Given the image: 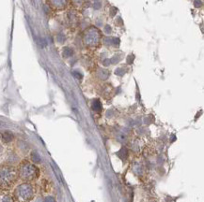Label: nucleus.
<instances>
[{
    "label": "nucleus",
    "mask_w": 204,
    "mask_h": 202,
    "mask_svg": "<svg viewBox=\"0 0 204 202\" xmlns=\"http://www.w3.org/2000/svg\"><path fill=\"white\" fill-rule=\"evenodd\" d=\"M18 180L19 176L16 167L10 164L0 165V190H10Z\"/></svg>",
    "instance_id": "nucleus-1"
},
{
    "label": "nucleus",
    "mask_w": 204,
    "mask_h": 202,
    "mask_svg": "<svg viewBox=\"0 0 204 202\" xmlns=\"http://www.w3.org/2000/svg\"><path fill=\"white\" fill-rule=\"evenodd\" d=\"M17 171L19 180L23 181L24 182H31L36 181L40 177V168L36 166V164L23 160L17 167Z\"/></svg>",
    "instance_id": "nucleus-2"
},
{
    "label": "nucleus",
    "mask_w": 204,
    "mask_h": 202,
    "mask_svg": "<svg viewBox=\"0 0 204 202\" xmlns=\"http://www.w3.org/2000/svg\"><path fill=\"white\" fill-rule=\"evenodd\" d=\"M35 187L31 182H23L13 191V198L16 202H29L34 198Z\"/></svg>",
    "instance_id": "nucleus-3"
},
{
    "label": "nucleus",
    "mask_w": 204,
    "mask_h": 202,
    "mask_svg": "<svg viewBox=\"0 0 204 202\" xmlns=\"http://www.w3.org/2000/svg\"><path fill=\"white\" fill-rule=\"evenodd\" d=\"M1 138H2V141H3V142H5V143H9V142H10V141H12V139H13V134L12 133H10V132H4L3 134H2V136H1Z\"/></svg>",
    "instance_id": "nucleus-4"
},
{
    "label": "nucleus",
    "mask_w": 204,
    "mask_h": 202,
    "mask_svg": "<svg viewBox=\"0 0 204 202\" xmlns=\"http://www.w3.org/2000/svg\"><path fill=\"white\" fill-rule=\"evenodd\" d=\"M0 202H16V201L14 200L13 196L8 194H5V195L0 196Z\"/></svg>",
    "instance_id": "nucleus-5"
},
{
    "label": "nucleus",
    "mask_w": 204,
    "mask_h": 202,
    "mask_svg": "<svg viewBox=\"0 0 204 202\" xmlns=\"http://www.w3.org/2000/svg\"><path fill=\"white\" fill-rule=\"evenodd\" d=\"M30 158H31V161L34 163V164H38L40 162V156L39 155V153L37 152H32L31 154H30Z\"/></svg>",
    "instance_id": "nucleus-6"
},
{
    "label": "nucleus",
    "mask_w": 204,
    "mask_h": 202,
    "mask_svg": "<svg viewBox=\"0 0 204 202\" xmlns=\"http://www.w3.org/2000/svg\"><path fill=\"white\" fill-rule=\"evenodd\" d=\"M101 104H100V102H99V100H96L95 102H93V108L95 111H97V112H99L100 110H101Z\"/></svg>",
    "instance_id": "nucleus-7"
},
{
    "label": "nucleus",
    "mask_w": 204,
    "mask_h": 202,
    "mask_svg": "<svg viewBox=\"0 0 204 202\" xmlns=\"http://www.w3.org/2000/svg\"><path fill=\"white\" fill-rule=\"evenodd\" d=\"M43 202H56V200L53 196H47V197H45V199Z\"/></svg>",
    "instance_id": "nucleus-8"
},
{
    "label": "nucleus",
    "mask_w": 204,
    "mask_h": 202,
    "mask_svg": "<svg viewBox=\"0 0 204 202\" xmlns=\"http://www.w3.org/2000/svg\"><path fill=\"white\" fill-rule=\"evenodd\" d=\"M35 202H42V200H41V199H40V198H37V199H36V201H35Z\"/></svg>",
    "instance_id": "nucleus-9"
}]
</instances>
